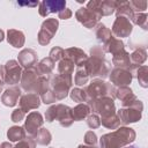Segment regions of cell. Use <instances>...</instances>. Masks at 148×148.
I'll use <instances>...</instances> for the list:
<instances>
[{
    "label": "cell",
    "mask_w": 148,
    "mask_h": 148,
    "mask_svg": "<svg viewBox=\"0 0 148 148\" xmlns=\"http://www.w3.org/2000/svg\"><path fill=\"white\" fill-rule=\"evenodd\" d=\"M136 138L133 128L123 126L111 133H106L99 139V148H123L132 143Z\"/></svg>",
    "instance_id": "obj_1"
},
{
    "label": "cell",
    "mask_w": 148,
    "mask_h": 148,
    "mask_svg": "<svg viewBox=\"0 0 148 148\" xmlns=\"http://www.w3.org/2000/svg\"><path fill=\"white\" fill-rule=\"evenodd\" d=\"M86 92V102L90 99H96L101 97H111L114 98V86L104 80L96 79L92 80L84 89Z\"/></svg>",
    "instance_id": "obj_2"
},
{
    "label": "cell",
    "mask_w": 148,
    "mask_h": 148,
    "mask_svg": "<svg viewBox=\"0 0 148 148\" xmlns=\"http://www.w3.org/2000/svg\"><path fill=\"white\" fill-rule=\"evenodd\" d=\"M45 119L49 123L58 120L62 127H69L73 124L72 108L65 104H54L45 111Z\"/></svg>",
    "instance_id": "obj_3"
},
{
    "label": "cell",
    "mask_w": 148,
    "mask_h": 148,
    "mask_svg": "<svg viewBox=\"0 0 148 148\" xmlns=\"http://www.w3.org/2000/svg\"><path fill=\"white\" fill-rule=\"evenodd\" d=\"M84 67L89 77H99L101 80L108 77L111 72V64L101 58L88 57L84 62Z\"/></svg>",
    "instance_id": "obj_4"
},
{
    "label": "cell",
    "mask_w": 148,
    "mask_h": 148,
    "mask_svg": "<svg viewBox=\"0 0 148 148\" xmlns=\"http://www.w3.org/2000/svg\"><path fill=\"white\" fill-rule=\"evenodd\" d=\"M142 111H143V103L140 99H138L131 106L120 108L118 111H116V113L120 120V124L128 125V124H133V123L139 121L141 119Z\"/></svg>",
    "instance_id": "obj_5"
},
{
    "label": "cell",
    "mask_w": 148,
    "mask_h": 148,
    "mask_svg": "<svg viewBox=\"0 0 148 148\" xmlns=\"http://www.w3.org/2000/svg\"><path fill=\"white\" fill-rule=\"evenodd\" d=\"M87 105L89 106L92 113L99 114L101 117H108L116 113V105L113 98L111 97H101L96 99L87 101Z\"/></svg>",
    "instance_id": "obj_6"
},
{
    "label": "cell",
    "mask_w": 148,
    "mask_h": 148,
    "mask_svg": "<svg viewBox=\"0 0 148 148\" xmlns=\"http://www.w3.org/2000/svg\"><path fill=\"white\" fill-rule=\"evenodd\" d=\"M49 83H50V90L52 91V94L57 101H61L65 97H67L69 94L71 87L73 84V83L68 82L67 80H65L59 74H57V75L50 74L49 75Z\"/></svg>",
    "instance_id": "obj_7"
},
{
    "label": "cell",
    "mask_w": 148,
    "mask_h": 148,
    "mask_svg": "<svg viewBox=\"0 0 148 148\" xmlns=\"http://www.w3.org/2000/svg\"><path fill=\"white\" fill-rule=\"evenodd\" d=\"M58 27H59L58 18H46L42 23V27L38 31V35H37L38 43L42 46H46L51 42L53 36L56 35V32L58 30Z\"/></svg>",
    "instance_id": "obj_8"
},
{
    "label": "cell",
    "mask_w": 148,
    "mask_h": 148,
    "mask_svg": "<svg viewBox=\"0 0 148 148\" xmlns=\"http://www.w3.org/2000/svg\"><path fill=\"white\" fill-rule=\"evenodd\" d=\"M5 76H3V83L15 86L21 81L22 69L21 66L16 60H8L5 65Z\"/></svg>",
    "instance_id": "obj_9"
},
{
    "label": "cell",
    "mask_w": 148,
    "mask_h": 148,
    "mask_svg": "<svg viewBox=\"0 0 148 148\" xmlns=\"http://www.w3.org/2000/svg\"><path fill=\"white\" fill-rule=\"evenodd\" d=\"M43 123H44V120H43V117L39 112H37V111L30 112L27 116L25 121H24V126H23L25 134H28L31 138H35V135L37 134L39 128L43 126Z\"/></svg>",
    "instance_id": "obj_10"
},
{
    "label": "cell",
    "mask_w": 148,
    "mask_h": 148,
    "mask_svg": "<svg viewBox=\"0 0 148 148\" xmlns=\"http://www.w3.org/2000/svg\"><path fill=\"white\" fill-rule=\"evenodd\" d=\"M132 30H133V25H132L131 21L125 16H118V17H116V20L112 24L111 32L116 37H119V39H120L123 37H128L132 34Z\"/></svg>",
    "instance_id": "obj_11"
},
{
    "label": "cell",
    "mask_w": 148,
    "mask_h": 148,
    "mask_svg": "<svg viewBox=\"0 0 148 148\" xmlns=\"http://www.w3.org/2000/svg\"><path fill=\"white\" fill-rule=\"evenodd\" d=\"M109 77H110V81H111L112 86L124 87V86H128L132 82L133 74L127 69L113 68V69H111V72L109 74Z\"/></svg>",
    "instance_id": "obj_12"
},
{
    "label": "cell",
    "mask_w": 148,
    "mask_h": 148,
    "mask_svg": "<svg viewBox=\"0 0 148 148\" xmlns=\"http://www.w3.org/2000/svg\"><path fill=\"white\" fill-rule=\"evenodd\" d=\"M38 73L34 67H30V68H25L23 72H22V75H21V87L24 91L28 92H34L35 91V87H36V83H37V80H38Z\"/></svg>",
    "instance_id": "obj_13"
},
{
    "label": "cell",
    "mask_w": 148,
    "mask_h": 148,
    "mask_svg": "<svg viewBox=\"0 0 148 148\" xmlns=\"http://www.w3.org/2000/svg\"><path fill=\"white\" fill-rule=\"evenodd\" d=\"M66 8L65 0H44L38 5V13L40 16L46 17L51 13H59Z\"/></svg>",
    "instance_id": "obj_14"
},
{
    "label": "cell",
    "mask_w": 148,
    "mask_h": 148,
    "mask_svg": "<svg viewBox=\"0 0 148 148\" xmlns=\"http://www.w3.org/2000/svg\"><path fill=\"white\" fill-rule=\"evenodd\" d=\"M114 98H118L121 103L123 108L131 106L138 101V97L133 94L132 89L127 86L124 87H114Z\"/></svg>",
    "instance_id": "obj_15"
},
{
    "label": "cell",
    "mask_w": 148,
    "mask_h": 148,
    "mask_svg": "<svg viewBox=\"0 0 148 148\" xmlns=\"http://www.w3.org/2000/svg\"><path fill=\"white\" fill-rule=\"evenodd\" d=\"M75 18L81 23L83 24V27L88 28V29H92L96 27V24L98 23L99 18L94 14L91 13L89 9H87L86 7H81L76 10L75 13Z\"/></svg>",
    "instance_id": "obj_16"
},
{
    "label": "cell",
    "mask_w": 148,
    "mask_h": 148,
    "mask_svg": "<svg viewBox=\"0 0 148 148\" xmlns=\"http://www.w3.org/2000/svg\"><path fill=\"white\" fill-rule=\"evenodd\" d=\"M40 105V98L35 92H28L25 95H22L18 102V106L23 112H28L34 109H38Z\"/></svg>",
    "instance_id": "obj_17"
},
{
    "label": "cell",
    "mask_w": 148,
    "mask_h": 148,
    "mask_svg": "<svg viewBox=\"0 0 148 148\" xmlns=\"http://www.w3.org/2000/svg\"><path fill=\"white\" fill-rule=\"evenodd\" d=\"M112 65L114 66V68L127 69V71H130L133 75H134L135 69L138 68V67H136V68L132 67L131 61H130V53H128L126 50H121L120 52L113 54V57H112Z\"/></svg>",
    "instance_id": "obj_18"
},
{
    "label": "cell",
    "mask_w": 148,
    "mask_h": 148,
    "mask_svg": "<svg viewBox=\"0 0 148 148\" xmlns=\"http://www.w3.org/2000/svg\"><path fill=\"white\" fill-rule=\"evenodd\" d=\"M64 58L72 61L74 66H81L86 62V60L88 59V56L84 53L83 50L79 47H68L64 50Z\"/></svg>",
    "instance_id": "obj_19"
},
{
    "label": "cell",
    "mask_w": 148,
    "mask_h": 148,
    "mask_svg": "<svg viewBox=\"0 0 148 148\" xmlns=\"http://www.w3.org/2000/svg\"><path fill=\"white\" fill-rule=\"evenodd\" d=\"M17 62L21 67L30 68L37 64V53L32 49H24L17 54Z\"/></svg>",
    "instance_id": "obj_20"
},
{
    "label": "cell",
    "mask_w": 148,
    "mask_h": 148,
    "mask_svg": "<svg viewBox=\"0 0 148 148\" xmlns=\"http://www.w3.org/2000/svg\"><path fill=\"white\" fill-rule=\"evenodd\" d=\"M18 97H21V89L16 86H12L7 88L1 95V102L3 105L12 108L17 104Z\"/></svg>",
    "instance_id": "obj_21"
},
{
    "label": "cell",
    "mask_w": 148,
    "mask_h": 148,
    "mask_svg": "<svg viewBox=\"0 0 148 148\" xmlns=\"http://www.w3.org/2000/svg\"><path fill=\"white\" fill-rule=\"evenodd\" d=\"M73 72H74V64L72 61L65 58L58 61V74L71 83H73V79H72Z\"/></svg>",
    "instance_id": "obj_22"
},
{
    "label": "cell",
    "mask_w": 148,
    "mask_h": 148,
    "mask_svg": "<svg viewBox=\"0 0 148 148\" xmlns=\"http://www.w3.org/2000/svg\"><path fill=\"white\" fill-rule=\"evenodd\" d=\"M7 42L15 49H20L24 45L25 37L21 30L16 29H8L7 31Z\"/></svg>",
    "instance_id": "obj_23"
},
{
    "label": "cell",
    "mask_w": 148,
    "mask_h": 148,
    "mask_svg": "<svg viewBox=\"0 0 148 148\" xmlns=\"http://www.w3.org/2000/svg\"><path fill=\"white\" fill-rule=\"evenodd\" d=\"M102 49H103V51H104L105 53L109 52V53H111V54L113 56V54L120 52L121 50H125V44H124V42H123L121 39L111 36V38H110L105 44H103Z\"/></svg>",
    "instance_id": "obj_24"
},
{
    "label": "cell",
    "mask_w": 148,
    "mask_h": 148,
    "mask_svg": "<svg viewBox=\"0 0 148 148\" xmlns=\"http://www.w3.org/2000/svg\"><path fill=\"white\" fill-rule=\"evenodd\" d=\"M54 64L56 62L50 57H46V58H43L39 62H37L35 65V68H36V71H37L39 76L40 75L47 76V75H50L52 73V71L54 68Z\"/></svg>",
    "instance_id": "obj_25"
},
{
    "label": "cell",
    "mask_w": 148,
    "mask_h": 148,
    "mask_svg": "<svg viewBox=\"0 0 148 148\" xmlns=\"http://www.w3.org/2000/svg\"><path fill=\"white\" fill-rule=\"evenodd\" d=\"M146 60H147V52H146V50L142 49V47L134 50V51L130 54V61H131L132 67H134V68L141 66Z\"/></svg>",
    "instance_id": "obj_26"
},
{
    "label": "cell",
    "mask_w": 148,
    "mask_h": 148,
    "mask_svg": "<svg viewBox=\"0 0 148 148\" xmlns=\"http://www.w3.org/2000/svg\"><path fill=\"white\" fill-rule=\"evenodd\" d=\"M94 31H95V36H96L97 40L101 42L102 44H105L112 36L111 30L109 28H106V25L103 23H97L96 27L94 28Z\"/></svg>",
    "instance_id": "obj_27"
},
{
    "label": "cell",
    "mask_w": 148,
    "mask_h": 148,
    "mask_svg": "<svg viewBox=\"0 0 148 148\" xmlns=\"http://www.w3.org/2000/svg\"><path fill=\"white\" fill-rule=\"evenodd\" d=\"M116 16H125L127 17L130 21L133 16V10L130 6V2L128 1H116Z\"/></svg>",
    "instance_id": "obj_28"
},
{
    "label": "cell",
    "mask_w": 148,
    "mask_h": 148,
    "mask_svg": "<svg viewBox=\"0 0 148 148\" xmlns=\"http://www.w3.org/2000/svg\"><path fill=\"white\" fill-rule=\"evenodd\" d=\"M89 113H90V109L84 103H80L72 109V117H73V120H75V121L86 119L89 116Z\"/></svg>",
    "instance_id": "obj_29"
},
{
    "label": "cell",
    "mask_w": 148,
    "mask_h": 148,
    "mask_svg": "<svg viewBox=\"0 0 148 148\" xmlns=\"http://www.w3.org/2000/svg\"><path fill=\"white\" fill-rule=\"evenodd\" d=\"M7 138L12 142H18L25 138V131L21 126H12L7 131Z\"/></svg>",
    "instance_id": "obj_30"
},
{
    "label": "cell",
    "mask_w": 148,
    "mask_h": 148,
    "mask_svg": "<svg viewBox=\"0 0 148 148\" xmlns=\"http://www.w3.org/2000/svg\"><path fill=\"white\" fill-rule=\"evenodd\" d=\"M88 80H89V76L86 71L84 64L81 66H76V71L74 75V83L76 86H84L86 83H88Z\"/></svg>",
    "instance_id": "obj_31"
},
{
    "label": "cell",
    "mask_w": 148,
    "mask_h": 148,
    "mask_svg": "<svg viewBox=\"0 0 148 148\" xmlns=\"http://www.w3.org/2000/svg\"><path fill=\"white\" fill-rule=\"evenodd\" d=\"M99 119H101V124L108 130H117L120 126V120L117 113L108 116V117H101Z\"/></svg>",
    "instance_id": "obj_32"
},
{
    "label": "cell",
    "mask_w": 148,
    "mask_h": 148,
    "mask_svg": "<svg viewBox=\"0 0 148 148\" xmlns=\"http://www.w3.org/2000/svg\"><path fill=\"white\" fill-rule=\"evenodd\" d=\"M134 74L136 75L139 84L142 88H147L148 87V67L145 65H141L135 69Z\"/></svg>",
    "instance_id": "obj_33"
},
{
    "label": "cell",
    "mask_w": 148,
    "mask_h": 148,
    "mask_svg": "<svg viewBox=\"0 0 148 148\" xmlns=\"http://www.w3.org/2000/svg\"><path fill=\"white\" fill-rule=\"evenodd\" d=\"M51 140H52V135H51L50 131L44 127H40L39 131L37 132V134L35 135L36 143L42 145V146H47L51 142Z\"/></svg>",
    "instance_id": "obj_34"
},
{
    "label": "cell",
    "mask_w": 148,
    "mask_h": 148,
    "mask_svg": "<svg viewBox=\"0 0 148 148\" xmlns=\"http://www.w3.org/2000/svg\"><path fill=\"white\" fill-rule=\"evenodd\" d=\"M102 16H109L114 13L116 10V1L114 0H101L99 7Z\"/></svg>",
    "instance_id": "obj_35"
},
{
    "label": "cell",
    "mask_w": 148,
    "mask_h": 148,
    "mask_svg": "<svg viewBox=\"0 0 148 148\" xmlns=\"http://www.w3.org/2000/svg\"><path fill=\"white\" fill-rule=\"evenodd\" d=\"M134 24L141 27L143 30H147L148 29V25H147V21H148V15L146 13H134L132 18Z\"/></svg>",
    "instance_id": "obj_36"
},
{
    "label": "cell",
    "mask_w": 148,
    "mask_h": 148,
    "mask_svg": "<svg viewBox=\"0 0 148 148\" xmlns=\"http://www.w3.org/2000/svg\"><path fill=\"white\" fill-rule=\"evenodd\" d=\"M71 98L74 101V102H77V103H83L86 102V92H84V89H81V88H73L69 90V94Z\"/></svg>",
    "instance_id": "obj_37"
},
{
    "label": "cell",
    "mask_w": 148,
    "mask_h": 148,
    "mask_svg": "<svg viewBox=\"0 0 148 148\" xmlns=\"http://www.w3.org/2000/svg\"><path fill=\"white\" fill-rule=\"evenodd\" d=\"M13 148H36V141L31 136H25L21 141H18Z\"/></svg>",
    "instance_id": "obj_38"
},
{
    "label": "cell",
    "mask_w": 148,
    "mask_h": 148,
    "mask_svg": "<svg viewBox=\"0 0 148 148\" xmlns=\"http://www.w3.org/2000/svg\"><path fill=\"white\" fill-rule=\"evenodd\" d=\"M99 7H101V0H91L87 3V9H89L91 13H94L99 20L102 18V14H101V10H99Z\"/></svg>",
    "instance_id": "obj_39"
},
{
    "label": "cell",
    "mask_w": 148,
    "mask_h": 148,
    "mask_svg": "<svg viewBox=\"0 0 148 148\" xmlns=\"http://www.w3.org/2000/svg\"><path fill=\"white\" fill-rule=\"evenodd\" d=\"M130 2V6L134 12L136 13H143L146 9H147V1H138V0H132V1H128Z\"/></svg>",
    "instance_id": "obj_40"
},
{
    "label": "cell",
    "mask_w": 148,
    "mask_h": 148,
    "mask_svg": "<svg viewBox=\"0 0 148 148\" xmlns=\"http://www.w3.org/2000/svg\"><path fill=\"white\" fill-rule=\"evenodd\" d=\"M49 57L56 62V61H60L64 58V49H61L60 46H54L51 49Z\"/></svg>",
    "instance_id": "obj_41"
},
{
    "label": "cell",
    "mask_w": 148,
    "mask_h": 148,
    "mask_svg": "<svg viewBox=\"0 0 148 148\" xmlns=\"http://www.w3.org/2000/svg\"><path fill=\"white\" fill-rule=\"evenodd\" d=\"M87 125L89 128L91 130H95V128H98L101 126V119L98 117V114L96 113H91L87 117Z\"/></svg>",
    "instance_id": "obj_42"
},
{
    "label": "cell",
    "mask_w": 148,
    "mask_h": 148,
    "mask_svg": "<svg viewBox=\"0 0 148 148\" xmlns=\"http://www.w3.org/2000/svg\"><path fill=\"white\" fill-rule=\"evenodd\" d=\"M97 143V135L92 131H88L84 134V145L87 146H95Z\"/></svg>",
    "instance_id": "obj_43"
},
{
    "label": "cell",
    "mask_w": 148,
    "mask_h": 148,
    "mask_svg": "<svg viewBox=\"0 0 148 148\" xmlns=\"http://www.w3.org/2000/svg\"><path fill=\"white\" fill-rule=\"evenodd\" d=\"M39 98L42 99V102H43L44 104H52V103L57 102L56 97L53 96V94H52V91H51L50 89H49L47 91L43 92V94L39 96Z\"/></svg>",
    "instance_id": "obj_44"
},
{
    "label": "cell",
    "mask_w": 148,
    "mask_h": 148,
    "mask_svg": "<svg viewBox=\"0 0 148 148\" xmlns=\"http://www.w3.org/2000/svg\"><path fill=\"white\" fill-rule=\"evenodd\" d=\"M90 57L105 59V52L103 51L102 46H99V45H95V46H92V47L90 49Z\"/></svg>",
    "instance_id": "obj_45"
},
{
    "label": "cell",
    "mask_w": 148,
    "mask_h": 148,
    "mask_svg": "<svg viewBox=\"0 0 148 148\" xmlns=\"http://www.w3.org/2000/svg\"><path fill=\"white\" fill-rule=\"evenodd\" d=\"M25 117V112H23L20 108L18 109H15L13 112H12V116H10V119L14 123H20L21 120H23Z\"/></svg>",
    "instance_id": "obj_46"
},
{
    "label": "cell",
    "mask_w": 148,
    "mask_h": 148,
    "mask_svg": "<svg viewBox=\"0 0 148 148\" xmlns=\"http://www.w3.org/2000/svg\"><path fill=\"white\" fill-rule=\"evenodd\" d=\"M72 15H73V13H72V10L69 8H65L61 12L58 13V17L61 18V20H68V18L72 17Z\"/></svg>",
    "instance_id": "obj_47"
},
{
    "label": "cell",
    "mask_w": 148,
    "mask_h": 148,
    "mask_svg": "<svg viewBox=\"0 0 148 148\" xmlns=\"http://www.w3.org/2000/svg\"><path fill=\"white\" fill-rule=\"evenodd\" d=\"M18 6H28V7H36L39 5L38 1H17Z\"/></svg>",
    "instance_id": "obj_48"
},
{
    "label": "cell",
    "mask_w": 148,
    "mask_h": 148,
    "mask_svg": "<svg viewBox=\"0 0 148 148\" xmlns=\"http://www.w3.org/2000/svg\"><path fill=\"white\" fill-rule=\"evenodd\" d=\"M3 76H5V66L0 65V80L3 82Z\"/></svg>",
    "instance_id": "obj_49"
},
{
    "label": "cell",
    "mask_w": 148,
    "mask_h": 148,
    "mask_svg": "<svg viewBox=\"0 0 148 148\" xmlns=\"http://www.w3.org/2000/svg\"><path fill=\"white\" fill-rule=\"evenodd\" d=\"M0 148H13V146H12V143L10 142H2L1 145H0Z\"/></svg>",
    "instance_id": "obj_50"
},
{
    "label": "cell",
    "mask_w": 148,
    "mask_h": 148,
    "mask_svg": "<svg viewBox=\"0 0 148 148\" xmlns=\"http://www.w3.org/2000/svg\"><path fill=\"white\" fill-rule=\"evenodd\" d=\"M77 148H98L96 146H87V145H79Z\"/></svg>",
    "instance_id": "obj_51"
},
{
    "label": "cell",
    "mask_w": 148,
    "mask_h": 148,
    "mask_svg": "<svg viewBox=\"0 0 148 148\" xmlns=\"http://www.w3.org/2000/svg\"><path fill=\"white\" fill-rule=\"evenodd\" d=\"M3 38H5V32H3V30L0 29V42H2Z\"/></svg>",
    "instance_id": "obj_52"
},
{
    "label": "cell",
    "mask_w": 148,
    "mask_h": 148,
    "mask_svg": "<svg viewBox=\"0 0 148 148\" xmlns=\"http://www.w3.org/2000/svg\"><path fill=\"white\" fill-rule=\"evenodd\" d=\"M3 84H5V83H3V82H2L1 80H0V92L2 91V88H3Z\"/></svg>",
    "instance_id": "obj_53"
},
{
    "label": "cell",
    "mask_w": 148,
    "mask_h": 148,
    "mask_svg": "<svg viewBox=\"0 0 148 148\" xmlns=\"http://www.w3.org/2000/svg\"><path fill=\"white\" fill-rule=\"evenodd\" d=\"M124 148H138L136 146H125Z\"/></svg>",
    "instance_id": "obj_54"
},
{
    "label": "cell",
    "mask_w": 148,
    "mask_h": 148,
    "mask_svg": "<svg viewBox=\"0 0 148 148\" xmlns=\"http://www.w3.org/2000/svg\"><path fill=\"white\" fill-rule=\"evenodd\" d=\"M51 148H53V147H51Z\"/></svg>",
    "instance_id": "obj_55"
},
{
    "label": "cell",
    "mask_w": 148,
    "mask_h": 148,
    "mask_svg": "<svg viewBox=\"0 0 148 148\" xmlns=\"http://www.w3.org/2000/svg\"><path fill=\"white\" fill-rule=\"evenodd\" d=\"M138 148H139V147H138Z\"/></svg>",
    "instance_id": "obj_56"
}]
</instances>
